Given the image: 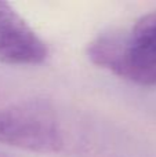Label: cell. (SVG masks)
<instances>
[{
	"mask_svg": "<svg viewBox=\"0 0 156 157\" xmlns=\"http://www.w3.org/2000/svg\"><path fill=\"white\" fill-rule=\"evenodd\" d=\"M94 65L137 86H156V10L98 35L87 46Z\"/></svg>",
	"mask_w": 156,
	"mask_h": 157,
	"instance_id": "1",
	"label": "cell"
},
{
	"mask_svg": "<svg viewBox=\"0 0 156 157\" xmlns=\"http://www.w3.org/2000/svg\"><path fill=\"white\" fill-rule=\"evenodd\" d=\"M65 131L58 112L43 98L22 99L0 106V144L32 153H60Z\"/></svg>",
	"mask_w": 156,
	"mask_h": 157,
	"instance_id": "2",
	"label": "cell"
},
{
	"mask_svg": "<svg viewBox=\"0 0 156 157\" xmlns=\"http://www.w3.org/2000/svg\"><path fill=\"white\" fill-rule=\"evenodd\" d=\"M49 55L43 39L8 4L0 0V62L39 65Z\"/></svg>",
	"mask_w": 156,
	"mask_h": 157,
	"instance_id": "3",
	"label": "cell"
}]
</instances>
